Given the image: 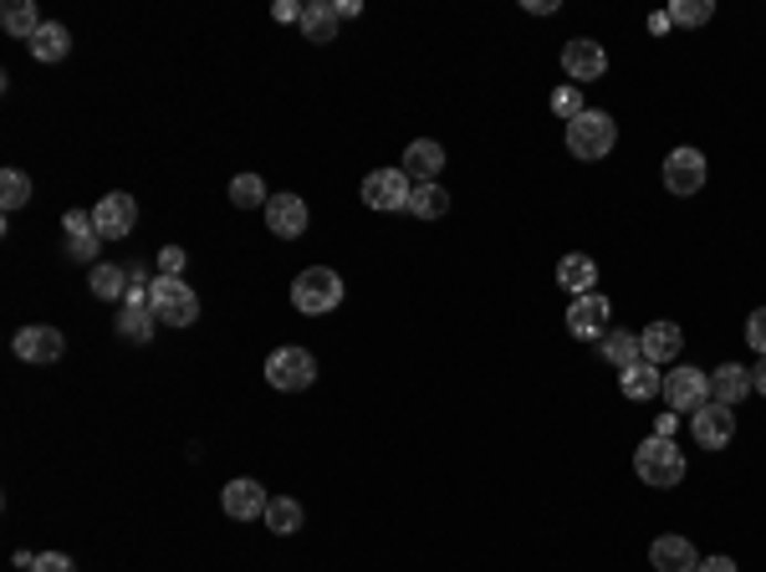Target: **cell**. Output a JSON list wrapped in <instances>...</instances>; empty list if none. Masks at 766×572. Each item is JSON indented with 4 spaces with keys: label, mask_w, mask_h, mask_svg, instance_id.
<instances>
[{
    "label": "cell",
    "mask_w": 766,
    "mask_h": 572,
    "mask_svg": "<svg viewBox=\"0 0 766 572\" xmlns=\"http://www.w3.org/2000/svg\"><path fill=\"white\" fill-rule=\"evenodd\" d=\"M634 470L644 486H654V491H674V486L685 480V450H680L670 435H654L634 450Z\"/></svg>",
    "instance_id": "1"
},
{
    "label": "cell",
    "mask_w": 766,
    "mask_h": 572,
    "mask_svg": "<svg viewBox=\"0 0 766 572\" xmlns=\"http://www.w3.org/2000/svg\"><path fill=\"white\" fill-rule=\"evenodd\" d=\"M613 144H619V123L608 118V113H598V107H588L582 118L568 123V154L572 159H608L613 154Z\"/></svg>",
    "instance_id": "2"
},
{
    "label": "cell",
    "mask_w": 766,
    "mask_h": 572,
    "mask_svg": "<svg viewBox=\"0 0 766 572\" xmlns=\"http://www.w3.org/2000/svg\"><path fill=\"white\" fill-rule=\"evenodd\" d=\"M148 306H154V318H159L164 327H195V318H199V297L185 277L154 281V287H148Z\"/></svg>",
    "instance_id": "3"
},
{
    "label": "cell",
    "mask_w": 766,
    "mask_h": 572,
    "mask_svg": "<svg viewBox=\"0 0 766 572\" xmlns=\"http://www.w3.org/2000/svg\"><path fill=\"white\" fill-rule=\"evenodd\" d=\"M338 302H343V277L332 267H307L302 277L291 281V306L307 312V318H322V312H332Z\"/></svg>",
    "instance_id": "4"
},
{
    "label": "cell",
    "mask_w": 766,
    "mask_h": 572,
    "mask_svg": "<svg viewBox=\"0 0 766 572\" xmlns=\"http://www.w3.org/2000/svg\"><path fill=\"white\" fill-rule=\"evenodd\" d=\"M266 384L281 388V394H302V388L318 384V358L307 347H277L266 358Z\"/></svg>",
    "instance_id": "5"
},
{
    "label": "cell",
    "mask_w": 766,
    "mask_h": 572,
    "mask_svg": "<svg viewBox=\"0 0 766 572\" xmlns=\"http://www.w3.org/2000/svg\"><path fill=\"white\" fill-rule=\"evenodd\" d=\"M664 404H670L674 414H695L711 404V373L701 368H670L664 373Z\"/></svg>",
    "instance_id": "6"
},
{
    "label": "cell",
    "mask_w": 766,
    "mask_h": 572,
    "mask_svg": "<svg viewBox=\"0 0 766 572\" xmlns=\"http://www.w3.org/2000/svg\"><path fill=\"white\" fill-rule=\"evenodd\" d=\"M410 195H414V179L404 169H373L363 179V205L369 210H410Z\"/></svg>",
    "instance_id": "7"
},
{
    "label": "cell",
    "mask_w": 766,
    "mask_h": 572,
    "mask_svg": "<svg viewBox=\"0 0 766 572\" xmlns=\"http://www.w3.org/2000/svg\"><path fill=\"white\" fill-rule=\"evenodd\" d=\"M562 72L572 77V87H582V82H598L608 72V52H603V41L593 37H572L562 41Z\"/></svg>",
    "instance_id": "8"
},
{
    "label": "cell",
    "mask_w": 766,
    "mask_h": 572,
    "mask_svg": "<svg viewBox=\"0 0 766 572\" xmlns=\"http://www.w3.org/2000/svg\"><path fill=\"white\" fill-rule=\"evenodd\" d=\"M608 322H613V302H608V297H598V292L572 297V306H568V333L572 337L598 343V337L608 333Z\"/></svg>",
    "instance_id": "9"
},
{
    "label": "cell",
    "mask_w": 766,
    "mask_h": 572,
    "mask_svg": "<svg viewBox=\"0 0 766 572\" xmlns=\"http://www.w3.org/2000/svg\"><path fill=\"white\" fill-rule=\"evenodd\" d=\"M701 185H705V154L701 148H670V154H664V189L685 200V195H695Z\"/></svg>",
    "instance_id": "10"
},
{
    "label": "cell",
    "mask_w": 766,
    "mask_h": 572,
    "mask_svg": "<svg viewBox=\"0 0 766 572\" xmlns=\"http://www.w3.org/2000/svg\"><path fill=\"white\" fill-rule=\"evenodd\" d=\"M690 435L701 450H726L731 439H736V414L726 404H705V409L690 414Z\"/></svg>",
    "instance_id": "11"
},
{
    "label": "cell",
    "mask_w": 766,
    "mask_h": 572,
    "mask_svg": "<svg viewBox=\"0 0 766 572\" xmlns=\"http://www.w3.org/2000/svg\"><path fill=\"white\" fill-rule=\"evenodd\" d=\"M93 226L103 240H123L133 226H138V205H133V195H123V189H113V195H103V200L93 205Z\"/></svg>",
    "instance_id": "12"
},
{
    "label": "cell",
    "mask_w": 766,
    "mask_h": 572,
    "mask_svg": "<svg viewBox=\"0 0 766 572\" xmlns=\"http://www.w3.org/2000/svg\"><path fill=\"white\" fill-rule=\"evenodd\" d=\"M15 358L21 363H56L66 353V337L56 333V327H46V322H31V327H21L15 333Z\"/></svg>",
    "instance_id": "13"
},
{
    "label": "cell",
    "mask_w": 766,
    "mask_h": 572,
    "mask_svg": "<svg viewBox=\"0 0 766 572\" xmlns=\"http://www.w3.org/2000/svg\"><path fill=\"white\" fill-rule=\"evenodd\" d=\"M220 506H225V517H236V521H256V517H266V506H271V496H266L261 480L240 476V480H230V486L220 491Z\"/></svg>",
    "instance_id": "14"
},
{
    "label": "cell",
    "mask_w": 766,
    "mask_h": 572,
    "mask_svg": "<svg viewBox=\"0 0 766 572\" xmlns=\"http://www.w3.org/2000/svg\"><path fill=\"white\" fill-rule=\"evenodd\" d=\"M154 306H148V292L144 287H128V297H123V312H118V333L123 343H148L154 337Z\"/></svg>",
    "instance_id": "15"
},
{
    "label": "cell",
    "mask_w": 766,
    "mask_h": 572,
    "mask_svg": "<svg viewBox=\"0 0 766 572\" xmlns=\"http://www.w3.org/2000/svg\"><path fill=\"white\" fill-rule=\"evenodd\" d=\"M398 169L410 174V179H420V185H439V169H445L439 138H414V144L404 148V164H398Z\"/></svg>",
    "instance_id": "16"
},
{
    "label": "cell",
    "mask_w": 766,
    "mask_h": 572,
    "mask_svg": "<svg viewBox=\"0 0 766 572\" xmlns=\"http://www.w3.org/2000/svg\"><path fill=\"white\" fill-rule=\"evenodd\" d=\"M266 226H271V236L297 240L307 230V200L302 195H271V205H266Z\"/></svg>",
    "instance_id": "17"
},
{
    "label": "cell",
    "mask_w": 766,
    "mask_h": 572,
    "mask_svg": "<svg viewBox=\"0 0 766 572\" xmlns=\"http://www.w3.org/2000/svg\"><path fill=\"white\" fill-rule=\"evenodd\" d=\"M649 562H654V572H701V552L685 537H654Z\"/></svg>",
    "instance_id": "18"
},
{
    "label": "cell",
    "mask_w": 766,
    "mask_h": 572,
    "mask_svg": "<svg viewBox=\"0 0 766 572\" xmlns=\"http://www.w3.org/2000/svg\"><path fill=\"white\" fill-rule=\"evenodd\" d=\"M746 394H752V368H741V363H721V368L711 373V404L736 409Z\"/></svg>",
    "instance_id": "19"
},
{
    "label": "cell",
    "mask_w": 766,
    "mask_h": 572,
    "mask_svg": "<svg viewBox=\"0 0 766 572\" xmlns=\"http://www.w3.org/2000/svg\"><path fill=\"white\" fill-rule=\"evenodd\" d=\"M639 343H644V358L649 363H674V358H680V343H685V333H680V322L660 318V322H649Z\"/></svg>",
    "instance_id": "20"
},
{
    "label": "cell",
    "mask_w": 766,
    "mask_h": 572,
    "mask_svg": "<svg viewBox=\"0 0 766 572\" xmlns=\"http://www.w3.org/2000/svg\"><path fill=\"white\" fill-rule=\"evenodd\" d=\"M557 287L572 292V297H588L598 287V261L593 256H582V251L562 256V261H557Z\"/></svg>",
    "instance_id": "21"
},
{
    "label": "cell",
    "mask_w": 766,
    "mask_h": 572,
    "mask_svg": "<svg viewBox=\"0 0 766 572\" xmlns=\"http://www.w3.org/2000/svg\"><path fill=\"white\" fill-rule=\"evenodd\" d=\"M619 388H623V399H634V404H649L654 394H664V373L654 368L649 358H639L634 368H623L619 373Z\"/></svg>",
    "instance_id": "22"
},
{
    "label": "cell",
    "mask_w": 766,
    "mask_h": 572,
    "mask_svg": "<svg viewBox=\"0 0 766 572\" xmlns=\"http://www.w3.org/2000/svg\"><path fill=\"white\" fill-rule=\"evenodd\" d=\"M62 230H66V256H72V261H93L97 246H103V236H97V226H93V215L72 210L62 220Z\"/></svg>",
    "instance_id": "23"
},
{
    "label": "cell",
    "mask_w": 766,
    "mask_h": 572,
    "mask_svg": "<svg viewBox=\"0 0 766 572\" xmlns=\"http://www.w3.org/2000/svg\"><path fill=\"white\" fill-rule=\"evenodd\" d=\"M598 347H603V363L608 368H634L639 358H644V343H639L634 333H619V327H608L603 337H598Z\"/></svg>",
    "instance_id": "24"
},
{
    "label": "cell",
    "mask_w": 766,
    "mask_h": 572,
    "mask_svg": "<svg viewBox=\"0 0 766 572\" xmlns=\"http://www.w3.org/2000/svg\"><path fill=\"white\" fill-rule=\"evenodd\" d=\"M302 37L318 41V46H328V41H338V6H328V0H312V6H302Z\"/></svg>",
    "instance_id": "25"
},
{
    "label": "cell",
    "mask_w": 766,
    "mask_h": 572,
    "mask_svg": "<svg viewBox=\"0 0 766 572\" xmlns=\"http://www.w3.org/2000/svg\"><path fill=\"white\" fill-rule=\"evenodd\" d=\"M31 46V56H37V62H62L66 52H72V31L62 27V21H46V27L37 31V37L27 41Z\"/></svg>",
    "instance_id": "26"
},
{
    "label": "cell",
    "mask_w": 766,
    "mask_h": 572,
    "mask_svg": "<svg viewBox=\"0 0 766 572\" xmlns=\"http://www.w3.org/2000/svg\"><path fill=\"white\" fill-rule=\"evenodd\" d=\"M0 27L11 31V37H21V41H31L37 37L46 21H41V11H37V0H6V11H0Z\"/></svg>",
    "instance_id": "27"
},
{
    "label": "cell",
    "mask_w": 766,
    "mask_h": 572,
    "mask_svg": "<svg viewBox=\"0 0 766 572\" xmlns=\"http://www.w3.org/2000/svg\"><path fill=\"white\" fill-rule=\"evenodd\" d=\"M302 517H307V511H302V501H291V496H277V501H271V506H266V527H271V532H277V537H291V532H302Z\"/></svg>",
    "instance_id": "28"
},
{
    "label": "cell",
    "mask_w": 766,
    "mask_h": 572,
    "mask_svg": "<svg viewBox=\"0 0 766 572\" xmlns=\"http://www.w3.org/2000/svg\"><path fill=\"white\" fill-rule=\"evenodd\" d=\"M230 205L236 210H256V205H271V195H266V185H261V174H236L230 179Z\"/></svg>",
    "instance_id": "29"
},
{
    "label": "cell",
    "mask_w": 766,
    "mask_h": 572,
    "mask_svg": "<svg viewBox=\"0 0 766 572\" xmlns=\"http://www.w3.org/2000/svg\"><path fill=\"white\" fill-rule=\"evenodd\" d=\"M449 210V195L439 185H414L410 195V215H420V220H439V215Z\"/></svg>",
    "instance_id": "30"
},
{
    "label": "cell",
    "mask_w": 766,
    "mask_h": 572,
    "mask_svg": "<svg viewBox=\"0 0 766 572\" xmlns=\"http://www.w3.org/2000/svg\"><path fill=\"white\" fill-rule=\"evenodd\" d=\"M93 297H103V302L128 297V267H93Z\"/></svg>",
    "instance_id": "31"
},
{
    "label": "cell",
    "mask_w": 766,
    "mask_h": 572,
    "mask_svg": "<svg viewBox=\"0 0 766 572\" xmlns=\"http://www.w3.org/2000/svg\"><path fill=\"white\" fill-rule=\"evenodd\" d=\"M0 205H6V210H21V205H31V179L21 169H6V174H0Z\"/></svg>",
    "instance_id": "32"
},
{
    "label": "cell",
    "mask_w": 766,
    "mask_h": 572,
    "mask_svg": "<svg viewBox=\"0 0 766 572\" xmlns=\"http://www.w3.org/2000/svg\"><path fill=\"white\" fill-rule=\"evenodd\" d=\"M715 15L711 0H674L670 6V27H705Z\"/></svg>",
    "instance_id": "33"
},
{
    "label": "cell",
    "mask_w": 766,
    "mask_h": 572,
    "mask_svg": "<svg viewBox=\"0 0 766 572\" xmlns=\"http://www.w3.org/2000/svg\"><path fill=\"white\" fill-rule=\"evenodd\" d=\"M552 113L562 123L582 118V113H588V107H582V87H572V82H568V87H557V93H552Z\"/></svg>",
    "instance_id": "34"
},
{
    "label": "cell",
    "mask_w": 766,
    "mask_h": 572,
    "mask_svg": "<svg viewBox=\"0 0 766 572\" xmlns=\"http://www.w3.org/2000/svg\"><path fill=\"white\" fill-rule=\"evenodd\" d=\"M746 343L756 347V358H766V306H756L752 318H746Z\"/></svg>",
    "instance_id": "35"
},
{
    "label": "cell",
    "mask_w": 766,
    "mask_h": 572,
    "mask_svg": "<svg viewBox=\"0 0 766 572\" xmlns=\"http://www.w3.org/2000/svg\"><path fill=\"white\" fill-rule=\"evenodd\" d=\"M31 572H77V568H72L66 552H41V558L31 562Z\"/></svg>",
    "instance_id": "36"
},
{
    "label": "cell",
    "mask_w": 766,
    "mask_h": 572,
    "mask_svg": "<svg viewBox=\"0 0 766 572\" xmlns=\"http://www.w3.org/2000/svg\"><path fill=\"white\" fill-rule=\"evenodd\" d=\"M159 267H164V277H179V271H185V251H179V246H164Z\"/></svg>",
    "instance_id": "37"
},
{
    "label": "cell",
    "mask_w": 766,
    "mask_h": 572,
    "mask_svg": "<svg viewBox=\"0 0 766 572\" xmlns=\"http://www.w3.org/2000/svg\"><path fill=\"white\" fill-rule=\"evenodd\" d=\"M271 15H277V21H302V6H291V0H277V6H271Z\"/></svg>",
    "instance_id": "38"
},
{
    "label": "cell",
    "mask_w": 766,
    "mask_h": 572,
    "mask_svg": "<svg viewBox=\"0 0 766 572\" xmlns=\"http://www.w3.org/2000/svg\"><path fill=\"white\" fill-rule=\"evenodd\" d=\"M752 394L766 399V358H756V368H752Z\"/></svg>",
    "instance_id": "39"
},
{
    "label": "cell",
    "mask_w": 766,
    "mask_h": 572,
    "mask_svg": "<svg viewBox=\"0 0 766 572\" xmlns=\"http://www.w3.org/2000/svg\"><path fill=\"white\" fill-rule=\"evenodd\" d=\"M701 572H741V568H736L731 558H705V562H701Z\"/></svg>",
    "instance_id": "40"
}]
</instances>
